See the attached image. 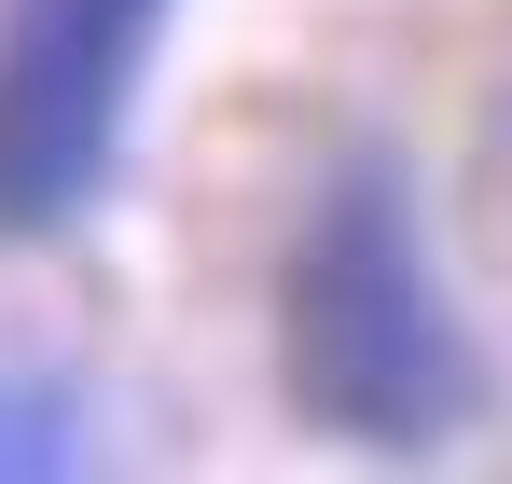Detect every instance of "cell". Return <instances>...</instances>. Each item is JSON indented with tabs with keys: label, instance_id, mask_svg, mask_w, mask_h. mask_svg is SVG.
<instances>
[{
	"label": "cell",
	"instance_id": "6da1fadb",
	"mask_svg": "<svg viewBox=\"0 0 512 484\" xmlns=\"http://www.w3.org/2000/svg\"><path fill=\"white\" fill-rule=\"evenodd\" d=\"M277 374L291 402L319 415L360 457H429L485 415V360H471V319L429 263L416 180L388 153H346L291 236V277H277Z\"/></svg>",
	"mask_w": 512,
	"mask_h": 484
},
{
	"label": "cell",
	"instance_id": "7a4b0ae2",
	"mask_svg": "<svg viewBox=\"0 0 512 484\" xmlns=\"http://www.w3.org/2000/svg\"><path fill=\"white\" fill-rule=\"evenodd\" d=\"M167 0H0V236H70L139 125Z\"/></svg>",
	"mask_w": 512,
	"mask_h": 484
},
{
	"label": "cell",
	"instance_id": "3957f363",
	"mask_svg": "<svg viewBox=\"0 0 512 484\" xmlns=\"http://www.w3.org/2000/svg\"><path fill=\"white\" fill-rule=\"evenodd\" d=\"M0 471H84V388L0 374Z\"/></svg>",
	"mask_w": 512,
	"mask_h": 484
}]
</instances>
